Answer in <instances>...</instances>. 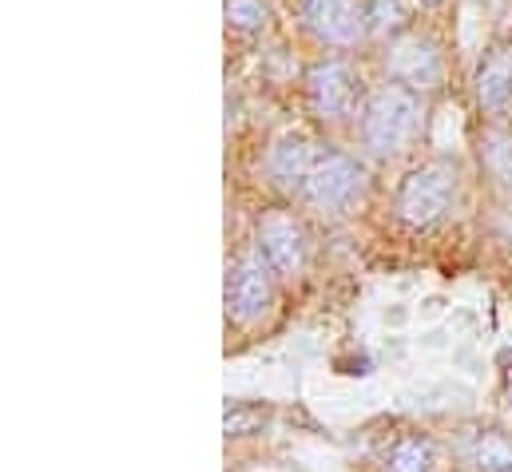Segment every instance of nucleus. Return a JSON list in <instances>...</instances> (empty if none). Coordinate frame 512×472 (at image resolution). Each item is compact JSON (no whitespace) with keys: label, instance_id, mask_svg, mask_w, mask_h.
Masks as SVG:
<instances>
[{"label":"nucleus","instance_id":"obj_1","mask_svg":"<svg viewBox=\"0 0 512 472\" xmlns=\"http://www.w3.org/2000/svg\"><path fill=\"white\" fill-rule=\"evenodd\" d=\"M421 127V92L401 84L378 88L362 108V139L378 159H397Z\"/></svg>","mask_w":512,"mask_h":472},{"label":"nucleus","instance_id":"obj_2","mask_svg":"<svg viewBox=\"0 0 512 472\" xmlns=\"http://www.w3.org/2000/svg\"><path fill=\"white\" fill-rule=\"evenodd\" d=\"M457 195V171L449 163H421L417 171H409L397 187V219L413 231H429L433 223L445 219L449 203Z\"/></svg>","mask_w":512,"mask_h":472},{"label":"nucleus","instance_id":"obj_3","mask_svg":"<svg viewBox=\"0 0 512 472\" xmlns=\"http://www.w3.org/2000/svg\"><path fill=\"white\" fill-rule=\"evenodd\" d=\"M362 191H366V171L346 151H318L302 183V199L322 215H346L362 199Z\"/></svg>","mask_w":512,"mask_h":472},{"label":"nucleus","instance_id":"obj_4","mask_svg":"<svg viewBox=\"0 0 512 472\" xmlns=\"http://www.w3.org/2000/svg\"><path fill=\"white\" fill-rule=\"evenodd\" d=\"M306 100L318 119H350L362 104V76L346 60H318L306 72Z\"/></svg>","mask_w":512,"mask_h":472},{"label":"nucleus","instance_id":"obj_5","mask_svg":"<svg viewBox=\"0 0 512 472\" xmlns=\"http://www.w3.org/2000/svg\"><path fill=\"white\" fill-rule=\"evenodd\" d=\"M302 24L330 48H354L370 36V0H302Z\"/></svg>","mask_w":512,"mask_h":472},{"label":"nucleus","instance_id":"obj_6","mask_svg":"<svg viewBox=\"0 0 512 472\" xmlns=\"http://www.w3.org/2000/svg\"><path fill=\"white\" fill-rule=\"evenodd\" d=\"M274 270L262 254H243L227 274V310L235 322H258L274 306Z\"/></svg>","mask_w":512,"mask_h":472},{"label":"nucleus","instance_id":"obj_7","mask_svg":"<svg viewBox=\"0 0 512 472\" xmlns=\"http://www.w3.org/2000/svg\"><path fill=\"white\" fill-rule=\"evenodd\" d=\"M255 250L278 278H294L306 266V231L290 211H266L258 219Z\"/></svg>","mask_w":512,"mask_h":472},{"label":"nucleus","instance_id":"obj_8","mask_svg":"<svg viewBox=\"0 0 512 472\" xmlns=\"http://www.w3.org/2000/svg\"><path fill=\"white\" fill-rule=\"evenodd\" d=\"M385 76H389V84H401L409 92H433L441 84V76H445L437 44L425 40V36L397 40L389 48V56H385Z\"/></svg>","mask_w":512,"mask_h":472},{"label":"nucleus","instance_id":"obj_9","mask_svg":"<svg viewBox=\"0 0 512 472\" xmlns=\"http://www.w3.org/2000/svg\"><path fill=\"white\" fill-rule=\"evenodd\" d=\"M314 159H318V151H314L310 135H306V131H286V135L274 139V147H270V155H266V171H270V179H274L278 187L302 191V183H306Z\"/></svg>","mask_w":512,"mask_h":472},{"label":"nucleus","instance_id":"obj_10","mask_svg":"<svg viewBox=\"0 0 512 472\" xmlns=\"http://www.w3.org/2000/svg\"><path fill=\"white\" fill-rule=\"evenodd\" d=\"M477 104L489 116H505L512 104V44L493 48L477 68Z\"/></svg>","mask_w":512,"mask_h":472},{"label":"nucleus","instance_id":"obj_11","mask_svg":"<svg viewBox=\"0 0 512 472\" xmlns=\"http://www.w3.org/2000/svg\"><path fill=\"white\" fill-rule=\"evenodd\" d=\"M378 461L385 472H433L437 469V445L425 433L401 429L378 445Z\"/></svg>","mask_w":512,"mask_h":472},{"label":"nucleus","instance_id":"obj_12","mask_svg":"<svg viewBox=\"0 0 512 472\" xmlns=\"http://www.w3.org/2000/svg\"><path fill=\"white\" fill-rule=\"evenodd\" d=\"M457 457L473 472H512V437L501 429H473L461 437Z\"/></svg>","mask_w":512,"mask_h":472},{"label":"nucleus","instance_id":"obj_13","mask_svg":"<svg viewBox=\"0 0 512 472\" xmlns=\"http://www.w3.org/2000/svg\"><path fill=\"white\" fill-rule=\"evenodd\" d=\"M409 20H413V12L405 0H370V36L393 40L409 28Z\"/></svg>","mask_w":512,"mask_h":472},{"label":"nucleus","instance_id":"obj_14","mask_svg":"<svg viewBox=\"0 0 512 472\" xmlns=\"http://www.w3.org/2000/svg\"><path fill=\"white\" fill-rule=\"evenodd\" d=\"M266 425H270V409H266V405H255V401H235V405H227V413H223L227 437H251V433H262Z\"/></svg>","mask_w":512,"mask_h":472},{"label":"nucleus","instance_id":"obj_15","mask_svg":"<svg viewBox=\"0 0 512 472\" xmlns=\"http://www.w3.org/2000/svg\"><path fill=\"white\" fill-rule=\"evenodd\" d=\"M223 12H227V24L243 36H258L270 24V4L266 0H227Z\"/></svg>","mask_w":512,"mask_h":472},{"label":"nucleus","instance_id":"obj_16","mask_svg":"<svg viewBox=\"0 0 512 472\" xmlns=\"http://www.w3.org/2000/svg\"><path fill=\"white\" fill-rule=\"evenodd\" d=\"M505 401H509L512 409V357H509V369H505Z\"/></svg>","mask_w":512,"mask_h":472},{"label":"nucleus","instance_id":"obj_17","mask_svg":"<svg viewBox=\"0 0 512 472\" xmlns=\"http://www.w3.org/2000/svg\"><path fill=\"white\" fill-rule=\"evenodd\" d=\"M421 4H425V8H433V4H441V0H421Z\"/></svg>","mask_w":512,"mask_h":472}]
</instances>
